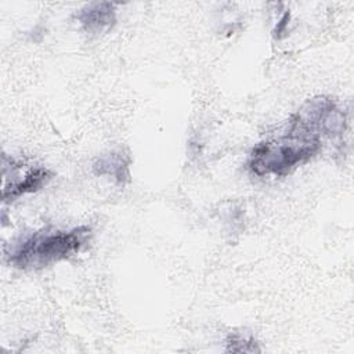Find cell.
Returning a JSON list of instances; mask_svg holds the SVG:
<instances>
[{
    "mask_svg": "<svg viewBox=\"0 0 354 354\" xmlns=\"http://www.w3.org/2000/svg\"><path fill=\"white\" fill-rule=\"evenodd\" d=\"M91 238L88 225L71 230L41 228L10 245L7 261L19 270H37L68 260L83 250Z\"/></svg>",
    "mask_w": 354,
    "mask_h": 354,
    "instance_id": "1",
    "label": "cell"
},
{
    "mask_svg": "<svg viewBox=\"0 0 354 354\" xmlns=\"http://www.w3.org/2000/svg\"><path fill=\"white\" fill-rule=\"evenodd\" d=\"M321 151L322 140L311 136L300 126L297 127L289 119L283 134L253 147L248 159V169L259 177H285L296 167L310 162Z\"/></svg>",
    "mask_w": 354,
    "mask_h": 354,
    "instance_id": "2",
    "label": "cell"
},
{
    "mask_svg": "<svg viewBox=\"0 0 354 354\" xmlns=\"http://www.w3.org/2000/svg\"><path fill=\"white\" fill-rule=\"evenodd\" d=\"M24 165L11 160V183L3 185V201L12 202L24 195L37 192L53 178V171L44 166L28 167L22 174Z\"/></svg>",
    "mask_w": 354,
    "mask_h": 354,
    "instance_id": "3",
    "label": "cell"
},
{
    "mask_svg": "<svg viewBox=\"0 0 354 354\" xmlns=\"http://www.w3.org/2000/svg\"><path fill=\"white\" fill-rule=\"evenodd\" d=\"M116 4L111 1L88 3L76 12V21L88 33H102L116 22Z\"/></svg>",
    "mask_w": 354,
    "mask_h": 354,
    "instance_id": "4",
    "label": "cell"
},
{
    "mask_svg": "<svg viewBox=\"0 0 354 354\" xmlns=\"http://www.w3.org/2000/svg\"><path fill=\"white\" fill-rule=\"evenodd\" d=\"M129 165L130 158L127 155H123L122 152H109L100 156L93 163V171L97 176H108L113 177L118 183H124L130 178Z\"/></svg>",
    "mask_w": 354,
    "mask_h": 354,
    "instance_id": "5",
    "label": "cell"
},
{
    "mask_svg": "<svg viewBox=\"0 0 354 354\" xmlns=\"http://www.w3.org/2000/svg\"><path fill=\"white\" fill-rule=\"evenodd\" d=\"M256 342L253 339H248L239 333L231 335L227 339V348L225 351H243V353H252V351H260L259 347L254 344Z\"/></svg>",
    "mask_w": 354,
    "mask_h": 354,
    "instance_id": "6",
    "label": "cell"
},
{
    "mask_svg": "<svg viewBox=\"0 0 354 354\" xmlns=\"http://www.w3.org/2000/svg\"><path fill=\"white\" fill-rule=\"evenodd\" d=\"M288 22H289V12L283 14V17L279 19V22H277V26H275V35L279 39L281 37V33L285 32L286 26H288Z\"/></svg>",
    "mask_w": 354,
    "mask_h": 354,
    "instance_id": "7",
    "label": "cell"
}]
</instances>
